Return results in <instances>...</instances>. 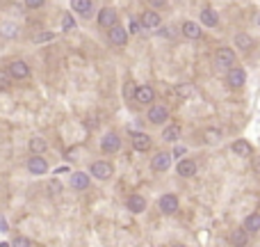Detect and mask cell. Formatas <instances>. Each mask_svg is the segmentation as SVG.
<instances>
[{
  "mask_svg": "<svg viewBox=\"0 0 260 247\" xmlns=\"http://www.w3.org/2000/svg\"><path fill=\"white\" fill-rule=\"evenodd\" d=\"M7 74H9V78H16V80H23V78H28V76H30V67H28V62L16 60V62H12V64H9Z\"/></svg>",
  "mask_w": 260,
  "mask_h": 247,
  "instance_id": "1",
  "label": "cell"
},
{
  "mask_svg": "<svg viewBox=\"0 0 260 247\" xmlns=\"http://www.w3.org/2000/svg\"><path fill=\"white\" fill-rule=\"evenodd\" d=\"M233 62H235V53L230 51V48H219L215 55V64L217 69H226V67H233Z\"/></svg>",
  "mask_w": 260,
  "mask_h": 247,
  "instance_id": "2",
  "label": "cell"
},
{
  "mask_svg": "<svg viewBox=\"0 0 260 247\" xmlns=\"http://www.w3.org/2000/svg\"><path fill=\"white\" fill-rule=\"evenodd\" d=\"M101 149H103L105 153H117V151L121 149L119 135H117V133H107L103 140H101Z\"/></svg>",
  "mask_w": 260,
  "mask_h": 247,
  "instance_id": "3",
  "label": "cell"
},
{
  "mask_svg": "<svg viewBox=\"0 0 260 247\" xmlns=\"http://www.w3.org/2000/svg\"><path fill=\"white\" fill-rule=\"evenodd\" d=\"M91 176H96V179L105 181L112 176V165L105 163V160H98V163L91 165Z\"/></svg>",
  "mask_w": 260,
  "mask_h": 247,
  "instance_id": "4",
  "label": "cell"
},
{
  "mask_svg": "<svg viewBox=\"0 0 260 247\" xmlns=\"http://www.w3.org/2000/svg\"><path fill=\"white\" fill-rule=\"evenodd\" d=\"M98 25H103V28H114L117 25V12L110 7H105L98 12Z\"/></svg>",
  "mask_w": 260,
  "mask_h": 247,
  "instance_id": "5",
  "label": "cell"
},
{
  "mask_svg": "<svg viewBox=\"0 0 260 247\" xmlns=\"http://www.w3.org/2000/svg\"><path fill=\"white\" fill-rule=\"evenodd\" d=\"M28 170H30L32 174H37V176H41V174L48 172V163H46L41 156H32L30 160H28Z\"/></svg>",
  "mask_w": 260,
  "mask_h": 247,
  "instance_id": "6",
  "label": "cell"
},
{
  "mask_svg": "<svg viewBox=\"0 0 260 247\" xmlns=\"http://www.w3.org/2000/svg\"><path fill=\"white\" fill-rule=\"evenodd\" d=\"M246 80V74H244V69H238V67H233L228 69V85L230 87H242Z\"/></svg>",
  "mask_w": 260,
  "mask_h": 247,
  "instance_id": "7",
  "label": "cell"
},
{
  "mask_svg": "<svg viewBox=\"0 0 260 247\" xmlns=\"http://www.w3.org/2000/svg\"><path fill=\"white\" fill-rule=\"evenodd\" d=\"M171 153H164V151H160L156 158H153V170L156 172H164V170H169L171 167Z\"/></svg>",
  "mask_w": 260,
  "mask_h": 247,
  "instance_id": "8",
  "label": "cell"
},
{
  "mask_svg": "<svg viewBox=\"0 0 260 247\" xmlns=\"http://www.w3.org/2000/svg\"><path fill=\"white\" fill-rule=\"evenodd\" d=\"M160 210H162V213H176V210H178V197L162 195V199H160Z\"/></svg>",
  "mask_w": 260,
  "mask_h": 247,
  "instance_id": "9",
  "label": "cell"
},
{
  "mask_svg": "<svg viewBox=\"0 0 260 247\" xmlns=\"http://www.w3.org/2000/svg\"><path fill=\"white\" fill-rule=\"evenodd\" d=\"M110 41L114 46H126L128 41V32L121 28V25H114V28H110Z\"/></svg>",
  "mask_w": 260,
  "mask_h": 247,
  "instance_id": "10",
  "label": "cell"
},
{
  "mask_svg": "<svg viewBox=\"0 0 260 247\" xmlns=\"http://www.w3.org/2000/svg\"><path fill=\"white\" fill-rule=\"evenodd\" d=\"M135 101H137V103H151V101H153V87L139 85V87L135 90Z\"/></svg>",
  "mask_w": 260,
  "mask_h": 247,
  "instance_id": "11",
  "label": "cell"
},
{
  "mask_svg": "<svg viewBox=\"0 0 260 247\" xmlns=\"http://www.w3.org/2000/svg\"><path fill=\"white\" fill-rule=\"evenodd\" d=\"M144 209H146V199L141 195L128 197V210L130 213H144Z\"/></svg>",
  "mask_w": 260,
  "mask_h": 247,
  "instance_id": "12",
  "label": "cell"
},
{
  "mask_svg": "<svg viewBox=\"0 0 260 247\" xmlns=\"http://www.w3.org/2000/svg\"><path fill=\"white\" fill-rule=\"evenodd\" d=\"M178 174H180V176H187V179H190V176H194V174H196V163H194L192 158L180 160V163H178Z\"/></svg>",
  "mask_w": 260,
  "mask_h": 247,
  "instance_id": "13",
  "label": "cell"
},
{
  "mask_svg": "<svg viewBox=\"0 0 260 247\" xmlns=\"http://www.w3.org/2000/svg\"><path fill=\"white\" fill-rule=\"evenodd\" d=\"M71 188H75V190L89 188V176H87L85 172H73L71 174Z\"/></svg>",
  "mask_w": 260,
  "mask_h": 247,
  "instance_id": "14",
  "label": "cell"
},
{
  "mask_svg": "<svg viewBox=\"0 0 260 247\" xmlns=\"http://www.w3.org/2000/svg\"><path fill=\"white\" fill-rule=\"evenodd\" d=\"M141 28H146V30H153V28H157L160 25V16L156 14V12H144L141 14Z\"/></svg>",
  "mask_w": 260,
  "mask_h": 247,
  "instance_id": "15",
  "label": "cell"
},
{
  "mask_svg": "<svg viewBox=\"0 0 260 247\" xmlns=\"http://www.w3.org/2000/svg\"><path fill=\"white\" fill-rule=\"evenodd\" d=\"M133 147H135V151H149L151 149V137L146 133H135Z\"/></svg>",
  "mask_w": 260,
  "mask_h": 247,
  "instance_id": "16",
  "label": "cell"
},
{
  "mask_svg": "<svg viewBox=\"0 0 260 247\" xmlns=\"http://www.w3.org/2000/svg\"><path fill=\"white\" fill-rule=\"evenodd\" d=\"M149 119L153 124H162V121H167V110H164L162 105H153L149 110Z\"/></svg>",
  "mask_w": 260,
  "mask_h": 247,
  "instance_id": "17",
  "label": "cell"
},
{
  "mask_svg": "<svg viewBox=\"0 0 260 247\" xmlns=\"http://www.w3.org/2000/svg\"><path fill=\"white\" fill-rule=\"evenodd\" d=\"M71 7H73L75 12H80L82 16H89L91 9H94V2H91V0H73Z\"/></svg>",
  "mask_w": 260,
  "mask_h": 247,
  "instance_id": "18",
  "label": "cell"
},
{
  "mask_svg": "<svg viewBox=\"0 0 260 247\" xmlns=\"http://www.w3.org/2000/svg\"><path fill=\"white\" fill-rule=\"evenodd\" d=\"M201 21L206 23L208 28H215L217 23H219V16H217V12H215V9L206 7V9H203V12H201Z\"/></svg>",
  "mask_w": 260,
  "mask_h": 247,
  "instance_id": "19",
  "label": "cell"
},
{
  "mask_svg": "<svg viewBox=\"0 0 260 247\" xmlns=\"http://www.w3.org/2000/svg\"><path fill=\"white\" fill-rule=\"evenodd\" d=\"M246 240H249V233H246L244 229H235V231L230 233V243L235 247H244Z\"/></svg>",
  "mask_w": 260,
  "mask_h": 247,
  "instance_id": "20",
  "label": "cell"
},
{
  "mask_svg": "<svg viewBox=\"0 0 260 247\" xmlns=\"http://www.w3.org/2000/svg\"><path fill=\"white\" fill-rule=\"evenodd\" d=\"M183 35H185V37H190V39H199L201 37V28L196 25V23L187 21V23H183Z\"/></svg>",
  "mask_w": 260,
  "mask_h": 247,
  "instance_id": "21",
  "label": "cell"
},
{
  "mask_svg": "<svg viewBox=\"0 0 260 247\" xmlns=\"http://www.w3.org/2000/svg\"><path fill=\"white\" fill-rule=\"evenodd\" d=\"M28 147H30L32 156H39V153H44V151L48 149V144H46V140H41V137H32Z\"/></svg>",
  "mask_w": 260,
  "mask_h": 247,
  "instance_id": "22",
  "label": "cell"
},
{
  "mask_svg": "<svg viewBox=\"0 0 260 247\" xmlns=\"http://www.w3.org/2000/svg\"><path fill=\"white\" fill-rule=\"evenodd\" d=\"M233 151H235L238 156H249L253 149H251V144L246 142V140H235V142H233Z\"/></svg>",
  "mask_w": 260,
  "mask_h": 247,
  "instance_id": "23",
  "label": "cell"
},
{
  "mask_svg": "<svg viewBox=\"0 0 260 247\" xmlns=\"http://www.w3.org/2000/svg\"><path fill=\"white\" fill-rule=\"evenodd\" d=\"M258 229H260V215L258 213H251L244 220V231H258Z\"/></svg>",
  "mask_w": 260,
  "mask_h": 247,
  "instance_id": "24",
  "label": "cell"
},
{
  "mask_svg": "<svg viewBox=\"0 0 260 247\" xmlns=\"http://www.w3.org/2000/svg\"><path fill=\"white\" fill-rule=\"evenodd\" d=\"M178 135H180L178 126H169V128H164L162 131V140L164 142H176V140H178Z\"/></svg>",
  "mask_w": 260,
  "mask_h": 247,
  "instance_id": "25",
  "label": "cell"
},
{
  "mask_svg": "<svg viewBox=\"0 0 260 247\" xmlns=\"http://www.w3.org/2000/svg\"><path fill=\"white\" fill-rule=\"evenodd\" d=\"M235 44H238L240 48H244V51H249V48L253 46V39L249 37V35H238V37H235Z\"/></svg>",
  "mask_w": 260,
  "mask_h": 247,
  "instance_id": "26",
  "label": "cell"
},
{
  "mask_svg": "<svg viewBox=\"0 0 260 247\" xmlns=\"http://www.w3.org/2000/svg\"><path fill=\"white\" fill-rule=\"evenodd\" d=\"M73 28H75V21H73V16H71V14H64V16H62V30H73Z\"/></svg>",
  "mask_w": 260,
  "mask_h": 247,
  "instance_id": "27",
  "label": "cell"
},
{
  "mask_svg": "<svg viewBox=\"0 0 260 247\" xmlns=\"http://www.w3.org/2000/svg\"><path fill=\"white\" fill-rule=\"evenodd\" d=\"M12 247H32L30 238H25V236H16L14 240H12Z\"/></svg>",
  "mask_w": 260,
  "mask_h": 247,
  "instance_id": "28",
  "label": "cell"
},
{
  "mask_svg": "<svg viewBox=\"0 0 260 247\" xmlns=\"http://www.w3.org/2000/svg\"><path fill=\"white\" fill-rule=\"evenodd\" d=\"M219 137H222V133H219V131H215V128H210V131H206V140H208V142L217 144V142H219Z\"/></svg>",
  "mask_w": 260,
  "mask_h": 247,
  "instance_id": "29",
  "label": "cell"
},
{
  "mask_svg": "<svg viewBox=\"0 0 260 247\" xmlns=\"http://www.w3.org/2000/svg\"><path fill=\"white\" fill-rule=\"evenodd\" d=\"M176 92H178V96H180V98H187L194 90L190 87V85H178V87H176Z\"/></svg>",
  "mask_w": 260,
  "mask_h": 247,
  "instance_id": "30",
  "label": "cell"
},
{
  "mask_svg": "<svg viewBox=\"0 0 260 247\" xmlns=\"http://www.w3.org/2000/svg\"><path fill=\"white\" fill-rule=\"evenodd\" d=\"M25 7L28 9H39V7H44V0H28V2H25Z\"/></svg>",
  "mask_w": 260,
  "mask_h": 247,
  "instance_id": "31",
  "label": "cell"
},
{
  "mask_svg": "<svg viewBox=\"0 0 260 247\" xmlns=\"http://www.w3.org/2000/svg\"><path fill=\"white\" fill-rule=\"evenodd\" d=\"M139 28H141V23L137 21V19H130V25H128V30H130V32H139Z\"/></svg>",
  "mask_w": 260,
  "mask_h": 247,
  "instance_id": "32",
  "label": "cell"
},
{
  "mask_svg": "<svg viewBox=\"0 0 260 247\" xmlns=\"http://www.w3.org/2000/svg\"><path fill=\"white\" fill-rule=\"evenodd\" d=\"M2 35H5V37H12V35H14V25H12V23H5V25H2Z\"/></svg>",
  "mask_w": 260,
  "mask_h": 247,
  "instance_id": "33",
  "label": "cell"
},
{
  "mask_svg": "<svg viewBox=\"0 0 260 247\" xmlns=\"http://www.w3.org/2000/svg\"><path fill=\"white\" fill-rule=\"evenodd\" d=\"M7 85H9V74L0 71V87H7Z\"/></svg>",
  "mask_w": 260,
  "mask_h": 247,
  "instance_id": "34",
  "label": "cell"
},
{
  "mask_svg": "<svg viewBox=\"0 0 260 247\" xmlns=\"http://www.w3.org/2000/svg\"><path fill=\"white\" fill-rule=\"evenodd\" d=\"M48 39H52V35H51V32H44V35H37V37H35V41L39 44V41H48Z\"/></svg>",
  "mask_w": 260,
  "mask_h": 247,
  "instance_id": "35",
  "label": "cell"
},
{
  "mask_svg": "<svg viewBox=\"0 0 260 247\" xmlns=\"http://www.w3.org/2000/svg\"><path fill=\"white\" fill-rule=\"evenodd\" d=\"M0 231H2V233L7 231V220H5L2 215H0Z\"/></svg>",
  "mask_w": 260,
  "mask_h": 247,
  "instance_id": "36",
  "label": "cell"
},
{
  "mask_svg": "<svg viewBox=\"0 0 260 247\" xmlns=\"http://www.w3.org/2000/svg\"><path fill=\"white\" fill-rule=\"evenodd\" d=\"M51 190H52V192H60V183H57V181H52V183H51Z\"/></svg>",
  "mask_w": 260,
  "mask_h": 247,
  "instance_id": "37",
  "label": "cell"
},
{
  "mask_svg": "<svg viewBox=\"0 0 260 247\" xmlns=\"http://www.w3.org/2000/svg\"><path fill=\"white\" fill-rule=\"evenodd\" d=\"M0 247H12V245L9 243H0Z\"/></svg>",
  "mask_w": 260,
  "mask_h": 247,
  "instance_id": "38",
  "label": "cell"
},
{
  "mask_svg": "<svg viewBox=\"0 0 260 247\" xmlns=\"http://www.w3.org/2000/svg\"><path fill=\"white\" fill-rule=\"evenodd\" d=\"M256 21H258V23H260V14H258V16H256Z\"/></svg>",
  "mask_w": 260,
  "mask_h": 247,
  "instance_id": "39",
  "label": "cell"
},
{
  "mask_svg": "<svg viewBox=\"0 0 260 247\" xmlns=\"http://www.w3.org/2000/svg\"><path fill=\"white\" fill-rule=\"evenodd\" d=\"M173 247H183V245H173Z\"/></svg>",
  "mask_w": 260,
  "mask_h": 247,
  "instance_id": "40",
  "label": "cell"
}]
</instances>
